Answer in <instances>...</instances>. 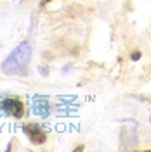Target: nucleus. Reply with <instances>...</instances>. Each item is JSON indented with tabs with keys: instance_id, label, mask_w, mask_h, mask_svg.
<instances>
[{
	"instance_id": "f257e3e1",
	"label": "nucleus",
	"mask_w": 151,
	"mask_h": 152,
	"mask_svg": "<svg viewBox=\"0 0 151 152\" xmlns=\"http://www.w3.org/2000/svg\"><path fill=\"white\" fill-rule=\"evenodd\" d=\"M31 59V47L28 42H21L2 62V71L5 75H24Z\"/></svg>"
},
{
	"instance_id": "f03ea898",
	"label": "nucleus",
	"mask_w": 151,
	"mask_h": 152,
	"mask_svg": "<svg viewBox=\"0 0 151 152\" xmlns=\"http://www.w3.org/2000/svg\"><path fill=\"white\" fill-rule=\"evenodd\" d=\"M0 111L12 116V118H16V119H19L24 114V104L19 100L18 97H7V99H4L0 102Z\"/></svg>"
},
{
	"instance_id": "7ed1b4c3",
	"label": "nucleus",
	"mask_w": 151,
	"mask_h": 152,
	"mask_svg": "<svg viewBox=\"0 0 151 152\" xmlns=\"http://www.w3.org/2000/svg\"><path fill=\"white\" fill-rule=\"evenodd\" d=\"M23 132L28 135V138L31 140V143H35V145H42V143L47 140L45 133L42 132L40 124H37V123H26V124H23Z\"/></svg>"
},
{
	"instance_id": "20e7f679",
	"label": "nucleus",
	"mask_w": 151,
	"mask_h": 152,
	"mask_svg": "<svg viewBox=\"0 0 151 152\" xmlns=\"http://www.w3.org/2000/svg\"><path fill=\"white\" fill-rule=\"evenodd\" d=\"M35 113L40 114V116H44V118L49 114V102L45 100V99H44V100L38 99L37 102H35Z\"/></svg>"
},
{
	"instance_id": "39448f33",
	"label": "nucleus",
	"mask_w": 151,
	"mask_h": 152,
	"mask_svg": "<svg viewBox=\"0 0 151 152\" xmlns=\"http://www.w3.org/2000/svg\"><path fill=\"white\" fill-rule=\"evenodd\" d=\"M141 59V52H134L132 54V61H139Z\"/></svg>"
},
{
	"instance_id": "423d86ee",
	"label": "nucleus",
	"mask_w": 151,
	"mask_h": 152,
	"mask_svg": "<svg viewBox=\"0 0 151 152\" xmlns=\"http://www.w3.org/2000/svg\"><path fill=\"white\" fill-rule=\"evenodd\" d=\"M50 2H52V0H42V2H40V7H44V5H47V4H50Z\"/></svg>"
}]
</instances>
